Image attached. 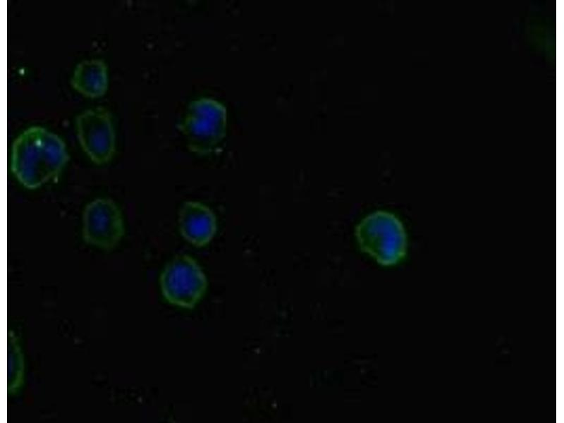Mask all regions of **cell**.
Here are the masks:
<instances>
[{"label": "cell", "instance_id": "obj_1", "mask_svg": "<svg viewBox=\"0 0 564 423\" xmlns=\"http://www.w3.org/2000/svg\"><path fill=\"white\" fill-rule=\"evenodd\" d=\"M68 161L65 143L41 126H32L15 140L12 171L25 187L37 188L57 176Z\"/></svg>", "mask_w": 564, "mask_h": 423}, {"label": "cell", "instance_id": "obj_2", "mask_svg": "<svg viewBox=\"0 0 564 423\" xmlns=\"http://www.w3.org/2000/svg\"><path fill=\"white\" fill-rule=\"evenodd\" d=\"M355 235L361 250L383 266L400 262L407 250V235L401 221L393 214L376 211L357 226Z\"/></svg>", "mask_w": 564, "mask_h": 423}, {"label": "cell", "instance_id": "obj_3", "mask_svg": "<svg viewBox=\"0 0 564 423\" xmlns=\"http://www.w3.org/2000/svg\"><path fill=\"white\" fill-rule=\"evenodd\" d=\"M162 295L171 304L192 309L207 288V279L200 266L187 255L176 256L168 262L160 276Z\"/></svg>", "mask_w": 564, "mask_h": 423}, {"label": "cell", "instance_id": "obj_4", "mask_svg": "<svg viewBox=\"0 0 564 423\" xmlns=\"http://www.w3.org/2000/svg\"><path fill=\"white\" fill-rule=\"evenodd\" d=\"M182 129L192 151L199 154L210 153L225 136V109L221 104L209 99L195 102Z\"/></svg>", "mask_w": 564, "mask_h": 423}, {"label": "cell", "instance_id": "obj_5", "mask_svg": "<svg viewBox=\"0 0 564 423\" xmlns=\"http://www.w3.org/2000/svg\"><path fill=\"white\" fill-rule=\"evenodd\" d=\"M80 144L95 164L107 163L115 151L116 137L110 112L104 107H94L81 112L75 121Z\"/></svg>", "mask_w": 564, "mask_h": 423}, {"label": "cell", "instance_id": "obj_6", "mask_svg": "<svg viewBox=\"0 0 564 423\" xmlns=\"http://www.w3.org/2000/svg\"><path fill=\"white\" fill-rule=\"evenodd\" d=\"M123 216L116 204L109 198H97L87 204L82 216L84 240L96 247L109 250L121 240Z\"/></svg>", "mask_w": 564, "mask_h": 423}, {"label": "cell", "instance_id": "obj_7", "mask_svg": "<svg viewBox=\"0 0 564 423\" xmlns=\"http://www.w3.org/2000/svg\"><path fill=\"white\" fill-rule=\"evenodd\" d=\"M178 225L182 236L196 247L207 245L216 231L214 214L198 202L183 203L178 214Z\"/></svg>", "mask_w": 564, "mask_h": 423}, {"label": "cell", "instance_id": "obj_8", "mask_svg": "<svg viewBox=\"0 0 564 423\" xmlns=\"http://www.w3.org/2000/svg\"><path fill=\"white\" fill-rule=\"evenodd\" d=\"M72 87L88 98L102 97L108 89V70L102 59H86L75 68L70 79Z\"/></svg>", "mask_w": 564, "mask_h": 423}, {"label": "cell", "instance_id": "obj_9", "mask_svg": "<svg viewBox=\"0 0 564 423\" xmlns=\"http://www.w3.org/2000/svg\"><path fill=\"white\" fill-rule=\"evenodd\" d=\"M8 393L13 394L24 379V361L18 341L12 331L8 333Z\"/></svg>", "mask_w": 564, "mask_h": 423}]
</instances>
